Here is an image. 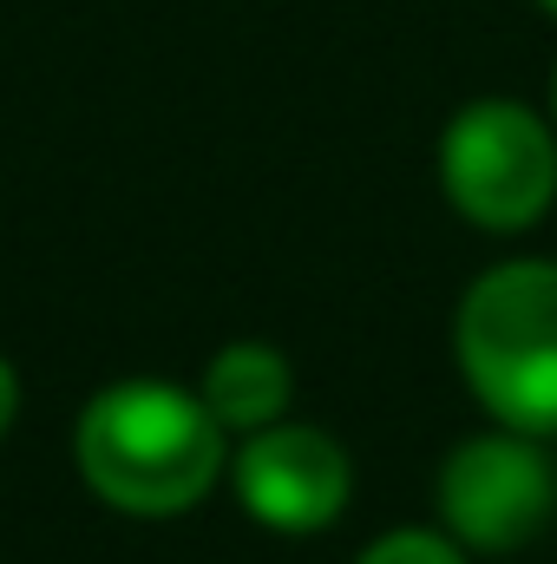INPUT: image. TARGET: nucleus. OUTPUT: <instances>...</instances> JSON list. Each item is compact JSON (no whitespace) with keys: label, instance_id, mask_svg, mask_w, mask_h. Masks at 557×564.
Returning <instances> with one entry per match:
<instances>
[{"label":"nucleus","instance_id":"nucleus-1","mask_svg":"<svg viewBox=\"0 0 557 564\" xmlns=\"http://www.w3.org/2000/svg\"><path fill=\"white\" fill-rule=\"evenodd\" d=\"M73 466L125 519H177L230 473V433L177 381H112L73 421Z\"/></svg>","mask_w":557,"mask_h":564},{"label":"nucleus","instance_id":"nucleus-2","mask_svg":"<svg viewBox=\"0 0 557 564\" xmlns=\"http://www.w3.org/2000/svg\"><path fill=\"white\" fill-rule=\"evenodd\" d=\"M452 361L472 401L512 433H557V263L505 257L452 308Z\"/></svg>","mask_w":557,"mask_h":564},{"label":"nucleus","instance_id":"nucleus-3","mask_svg":"<svg viewBox=\"0 0 557 564\" xmlns=\"http://www.w3.org/2000/svg\"><path fill=\"white\" fill-rule=\"evenodd\" d=\"M439 197L492 237L545 224L557 204V126L525 99H466L439 126Z\"/></svg>","mask_w":557,"mask_h":564},{"label":"nucleus","instance_id":"nucleus-4","mask_svg":"<svg viewBox=\"0 0 557 564\" xmlns=\"http://www.w3.org/2000/svg\"><path fill=\"white\" fill-rule=\"evenodd\" d=\"M557 499V473L545 459V440L532 433H512V426H492V433H472L459 440L446 459H439V479H433V512H439V532L466 552H518L545 532Z\"/></svg>","mask_w":557,"mask_h":564},{"label":"nucleus","instance_id":"nucleus-5","mask_svg":"<svg viewBox=\"0 0 557 564\" xmlns=\"http://www.w3.org/2000/svg\"><path fill=\"white\" fill-rule=\"evenodd\" d=\"M230 492L237 506L276 532V539H315L328 532L348 499H354V459L348 446L328 433V426H308V421H276V426H256L230 446Z\"/></svg>","mask_w":557,"mask_h":564},{"label":"nucleus","instance_id":"nucleus-6","mask_svg":"<svg viewBox=\"0 0 557 564\" xmlns=\"http://www.w3.org/2000/svg\"><path fill=\"white\" fill-rule=\"evenodd\" d=\"M197 394H204V408L223 421L230 440H243V433H256V426L288 421V408H295V361L282 355L276 341H256V335L223 341V348L204 361Z\"/></svg>","mask_w":557,"mask_h":564},{"label":"nucleus","instance_id":"nucleus-7","mask_svg":"<svg viewBox=\"0 0 557 564\" xmlns=\"http://www.w3.org/2000/svg\"><path fill=\"white\" fill-rule=\"evenodd\" d=\"M354 564H466V545H452L439 525H401V532H381Z\"/></svg>","mask_w":557,"mask_h":564},{"label":"nucleus","instance_id":"nucleus-8","mask_svg":"<svg viewBox=\"0 0 557 564\" xmlns=\"http://www.w3.org/2000/svg\"><path fill=\"white\" fill-rule=\"evenodd\" d=\"M13 414H20V375H13V361L0 355V440H7Z\"/></svg>","mask_w":557,"mask_h":564},{"label":"nucleus","instance_id":"nucleus-9","mask_svg":"<svg viewBox=\"0 0 557 564\" xmlns=\"http://www.w3.org/2000/svg\"><path fill=\"white\" fill-rule=\"evenodd\" d=\"M545 119L557 126V59H551V86H545Z\"/></svg>","mask_w":557,"mask_h":564},{"label":"nucleus","instance_id":"nucleus-10","mask_svg":"<svg viewBox=\"0 0 557 564\" xmlns=\"http://www.w3.org/2000/svg\"><path fill=\"white\" fill-rule=\"evenodd\" d=\"M532 7H545V13H551V20H557V0H532Z\"/></svg>","mask_w":557,"mask_h":564}]
</instances>
